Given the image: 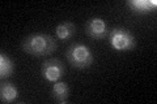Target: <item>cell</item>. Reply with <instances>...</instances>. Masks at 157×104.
I'll use <instances>...</instances> for the list:
<instances>
[{
	"label": "cell",
	"instance_id": "obj_9",
	"mask_svg": "<svg viewBox=\"0 0 157 104\" xmlns=\"http://www.w3.org/2000/svg\"><path fill=\"white\" fill-rule=\"evenodd\" d=\"M55 34H56L58 39H60V41L71 39L73 35H75V25H73L71 21H63V22L56 25Z\"/></svg>",
	"mask_w": 157,
	"mask_h": 104
},
{
	"label": "cell",
	"instance_id": "obj_5",
	"mask_svg": "<svg viewBox=\"0 0 157 104\" xmlns=\"http://www.w3.org/2000/svg\"><path fill=\"white\" fill-rule=\"evenodd\" d=\"M85 33L93 39H104L107 37L109 30L105 20L100 17H92L85 23Z\"/></svg>",
	"mask_w": 157,
	"mask_h": 104
},
{
	"label": "cell",
	"instance_id": "obj_4",
	"mask_svg": "<svg viewBox=\"0 0 157 104\" xmlns=\"http://www.w3.org/2000/svg\"><path fill=\"white\" fill-rule=\"evenodd\" d=\"M64 64L58 59H50L46 60L41 66L42 77L48 82H56L64 76Z\"/></svg>",
	"mask_w": 157,
	"mask_h": 104
},
{
	"label": "cell",
	"instance_id": "obj_1",
	"mask_svg": "<svg viewBox=\"0 0 157 104\" xmlns=\"http://www.w3.org/2000/svg\"><path fill=\"white\" fill-rule=\"evenodd\" d=\"M21 48L32 56H47L56 49V42L51 35L45 33H36L28 35L21 42Z\"/></svg>",
	"mask_w": 157,
	"mask_h": 104
},
{
	"label": "cell",
	"instance_id": "obj_8",
	"mask_svg": "<svg viewBox=\"0 0 157 104\" xmlns=\"http://www.w3.org/2000/svg\"><path fill=\"white\" fill-rule=\"evenodd\" d=\"M18 99V88L12 82H3L0 86V100L3 103H13Z\"/></svg>",
	"mask_w": 157,
	"mask_h": 104
},
{
	"label": "cell",
	"instance_id": "obj_2",
	"mask_svg": "<svg viewBox=\"0 0 157 104\" xmlns=\"http://www.w3.org/2000/svg\"><path fill=\"white\" fill-rule=\"evenodd\" d=\"M66 57L68 63L73 68L77 69H85L92 66L94 57H93L92 49L82 43H73L66 52Z\"/></svg>",
	"mask_w": 157,
	"mask_h": 104
},
{
	"label": "cell",
	"instance_id": "obj_6",
	"mask_svg": "<svg viewBox=\"0 0 157 104\" xmlns=\"http://www.w3.org/2000/svg\"><path fill=\"white\" fill-rule=\"evenodd\" d=\"M70 95H71V88L68 86V83L62 81L54 82L51 87V96L56 103L60 104L67 103V100L70 99Z\"/></svg>",
	"mask_w": 157,
	"mask_h": 104
},
{
	"label": "cell",
	"instance_id": "obj_7",
	"mask_svg": "<svg viewBox=\"0 0 157 104\" xmlns=\"http://www.w3.org/2000/svg\"><path fill=\"white\" fill-rule=\"evenodd\" d=\"M126 5L131 9V12L136 14H144L153 11L157 5V2L156 0H152V2H147V0H127Z\"/></svg>",
	"mask_w": 157,
	"mask_h": 104
},
{
	"label": "cell",
	"instance_id": "obj_3",
	"mask_svg": "<svg viewBox=\"0 0 157 104\" xmlns=\"http://www.w3.org/2000/svg\"><path fill=\"white\" fill-rule=\"evenodd\" d=\"M109 42L111 47L121 52L132 51L136 47V38L128 29L126 27H114L109 33Z\"/></svg>",
	"mask_w": 157,
	"mask_h": 104
},
{
	"label": "cell",
	"instance_id": "obj_10",
	"mask_svg": "<svg viewBox=\"0 0 157 104\" xmlns=\"http://www.w3.org/2000/svg\"><path fill=\"white\" fill-rule=\"evenodd\" d=\"M13 72H14V63L9 59V56H7L3 52L0 55V78L4 80V78L11 77Z\"/></svg>",
	"mask_w": 157,
	"mask_h": 104
}]
</instances>
